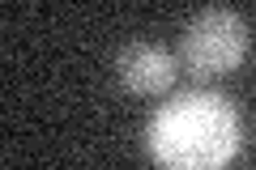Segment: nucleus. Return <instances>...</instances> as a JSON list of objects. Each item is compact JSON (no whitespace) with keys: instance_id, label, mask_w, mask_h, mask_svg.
<instances>
[{"instance_id":"obj_1","label":"nucleus","mask_w":256,"mask_h":170,"mask_svg":"<svg viewBox=\"0 0 256 170\" xmlns=\"http://www.w3.org/2000/svg\"><path fill=\"white\" fill-rule=\"evenodd\" d=\"M146 149L162 170H226L239 153V111L210 90L180 94L154 111Z\"/></svg>"},{"instance_id":"obj_2","label":"nucleus","mask_w":256,"mask_h":170,"mask_svg":"<svg viewBox=\"0 0 256 170\" xmlns=\"http://www.w3.org/2000/svg\"><path fill=\"white\" fill-rule=\"evenodd\" d=\"M248 43H252V34H248V21L239 13L205 9L188 21V30L180 38V51H184V64H188L192 77L210 81V77L235 72L248 55Z\"/></svg>"},{"instance_id":"obj_3","label":"nucleus","mask_w":256,"mask_h":170,"mask_svg":"<svg viewBox=\"0 0 256 170\" xmlns=\"http://www.w3.org/2000/svg\"><path fill=\"white\" fill-rule=\"evenodd\" d=\"M175 55L162 51L154 43H132L120 51L116 60V77L128 94H137V98H154V94H166L175 85Z\"/></svg>"}]
</instances>
